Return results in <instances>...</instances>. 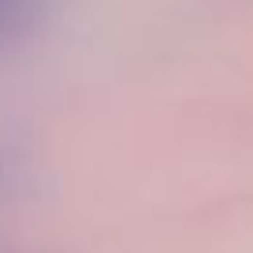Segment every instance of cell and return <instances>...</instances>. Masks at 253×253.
Here are the masks:
<instances>
[{
    "label": "cell",
    "instance_id": "1",
    "mask_svg": "<svg viewBox=\"0 0 253 253\" xmlns=\"http://www.w3.org/2000/svg\"><path fill=\"white\" fill-rule=\"evenodd\" d=\"M41 0H0V45L23 38L38 19Z\"/></svg>",
    "mask_w": 253,
    "mask_h": 253
},
{
    "label": "cell",
    "instance_id": "2",
    "mask_svg": "<svg viewBox=\"0 0 253 253\" xmlns=\"http://www.w3.org/2000/svg\"><path fill=\"white\" fill-rule=\"evenodd\" d=\"M15 186V160L0 149V201L8 198V190Z\"/></svg>",
    "mask_w": 253,
    "mask_h": 253
}]
</instances>
